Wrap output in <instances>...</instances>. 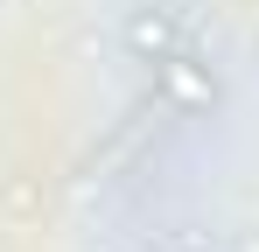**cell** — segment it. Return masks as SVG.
<instances>
[{"label":"cell","instance_id":"obj_1","mask_svg":"<svg viewBox=\"0 0 259 252\" xmlns=\"http://www.w3.org/2000/svg\"><path fill=\"white\" fill-rule=\"evenodd\" d=\"M154 84H161V98H168L175 112H217V77L210 63H196V56H182V49H168V56H154Z\"/></svg>","mask_w":259,"mask_h":252},{"label":"cell","instance_id":"obj_2","mask_svg":"<svg viewBox=\"0 0 259 252\" xmlns=\"http://www.w3.org/2000/svg\"><path fill=\"white\" fill-rule=\"evenodd\" d=\"M126 49L147 56V63L168 56V49H175V21H168V14H133V21H126Z\"/></svg>","mask_w":259,"mask_h":252}]
</instances>
